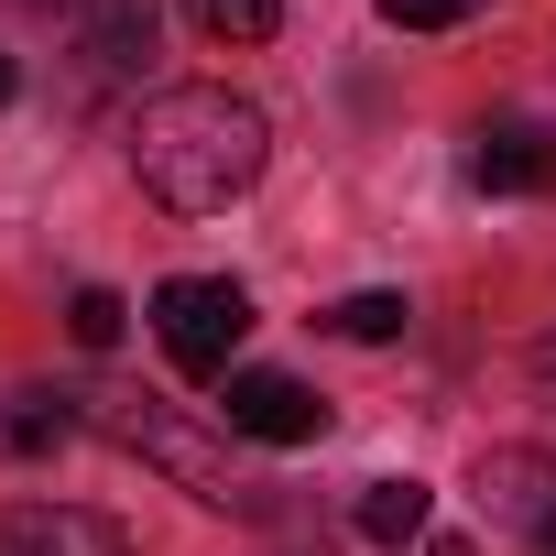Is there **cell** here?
<instances>
[{
  "instance_id": "6da1fadb",
  "label": "cell",
  "mask_w": 556,
  "mask_h": 556,
  "mask_svg": "<svg viewBox=\"0 0 556 556\" xmlns=\"http://www.w3.org/2000/svg\"><path fill=\"white\" fill-rule=\"evenodd\" d=\"M262 164H273V121L229 88H153L131 110V175L175 218H218L229 197L262 186Z\"/></svg>"
},
{
  "instance_id": "7a4b0ae2",
  "label": "cell",
  "mask_w": 556,
  "mask_h": 556,
  "mask_svg": "<svg viewBox=\"0 0 556 556\" xmlns=\"http://www.w3.org/2000/svg\"><path fill=\"white\" fill-rule=\"evenodd\" d=\"M153 339H164V361L186 382H218L229 350L251 339V295L229 285V273H175V285L153 295Z\"/></svg>"
},
{
  "instance_id": "3957f363",
  "label": "cell",
  "mask_w": 556,
  "mask_h": 556,
  "mask_svg": "<svg viewBox=\"0 0 556 556\" xmlns=\"http://www.w3.org/2000/svg\"><path fill=\"white\" fill-rule=\"evenodd\" d=\"M110 437H121L131 458H153L175 491H197V502H240V469H229V447H218V437H197L186 415H164V404H121V415H110Z\"/></svg>"
},
{
  "instance_id": "277c9868",
  "label": "cell",
  "mask_w": 556,
  "mask_h": 556,
  "mask_svg": "<svg viewBox=\"0 0 556 556\" xmlns=\"http://www.w3.org/2000/svg\"><path fill=\"white\" fill-rule=\"evenodd\" d=\"M229 437H262V447H306V437H328V404L295 382V371H229Z\"/></svg>"
},
{
  "instance_id": "5b68a950",
  "label": "cell",
  "mask_w": 556,
  "mask_h": 556,
  "mask_svg": "<svg viewBox=\"0 0 556 556\" xmlns=\"http://www.w3.org/2000/svg\"><path fill=\"white\" fill-rule=\"evenodd\" d=\"M0 556H131V534L88 502H12L0 513Z\"/></svg>"
},
{
  "instance_id": "8992f818",
  "label": "cell",
  "mask_w": 556,
  "mask_h": 556,
  "mask_svg": "<svg viewBox=\"0 0 556 556\" xmlns=\"http://www.w3.org/2000/svg\"><path fill=\"white\" fill-rule=\"evenodd\" d=\"M469 480H480L491 523H523V534H534V523L556 513V458H545V447H480Z\"/></svg>"
},
{
  "instance_id": "52a82bcc",
  "label": "cell",
  "mask_w": 556,
  "mask_h": 556,
  "mask_svg": "<svg viewBox=\"0 0 556 556\" xmlns=\"http://www.w3.org/2000/svg\"><path fill=\"white\" fill-rule=\"evenodd\" d=\"M469 175H480L491 197H545V186H556V131H545V121H491L480 153H469Z\"/></svg>"
},
{
  "instance_id": "ba28073f",
  "label": "cell",
  "mask_w": 556,
  "mask_h": 556,
  "mask_svg": "<svg viewBox=\"0 0 556 556\" xmlns=\"http://www.w3.org/2000/svg\"><path fill=\"white\" fill-rule=\"evenodd\" d=\"M77 437V393H12V415H0V447L12 458H45Z\"/></svg>"
},
{
  "instance_id": "9c48e42d",
  "label": "cell",
  "mask_w": 556,
  "mask_h": 556,
  "mask_svg": "<svg viewBox=\"0 0 556 556\" xmlns=\"http://www.w3.org/2000/svg\"><path fill=\"white\" fill-rule=\"evenodd\" d=\"M350 523H361V545H415L426 534V480H371Z\"/></svg>"
},
{
  "instance_id": "30bf717a",
  "label": "cell",
  "mask_w": 556,
  "mask_h": 556,
  "mask_svg": "<svg viewBox=\"0 0 556 556\" xmlns=\"http://www.w3.org/2000/svg\"><path fill=\"white\" fill-rule=\"evenodd\" d=\"M197 23L218 45H273V34H285V0H197Z\"/></svg>"
},
{
  "instance_id": "8fae6325",
  "label": "cell",
  "mask_w": 556,
  "mask_h": 556,
  "mask_svg": "<svg viewBox=\"0 0 556 556\" xmlns=\"http://www.w3.org/2000/svg\"><path fill=\"white\" fill-rule=\"evenodd\" d=\"M328 328H339V339H404V328H415V306L371 285V295H339V306H328Z\"/></svg>"
},
{
  "instance_id": "7c38bea8",
  "label": "cell",
  "mask_w": 556,
  "mask_h": 556,
  "mask_svg": "<svg viewBox=\"0 0 556 556\" xmlns=\"http://www.w3.org/2000/svg\"><path fill=\"white\" fill-rule=\"evenodd\" d=\"M121 317H131V306H121L110 285H88V295L66 306V328H77V350H110V339H121Z\"/></svg>"
},
{
  "instance_id": "4fadbf2b",
  "label": "cell",
  "mask_w": 556,
  "mask_h": 556,
  "mask_svg": "<svg viewBox=\"0 0 556 556\" xmlns=\"http://www.w3.org/2000/svg\"><path fill=\"white\" fill-rule=\"evenodd\" d=\"M382 23H404V34H447V23H469V0H382Z\"/></svg>"
},
{
  "instance_id": "5bb4252c",
  "label": "cell",
  "mask_w": 556,
  "mask_h": 556,
  "mask_svg": "<svg viewBox=\"0 0 556 556\" xmlns=\"http://www.w3.org/2000/svg\"><path fill=\"white\" fill-rule=\"evenodd\" d=\"M23 12H55V23H77V34H88V23H110V12H131V0H23Z\"/></svg>"
},
{
  "instance_id": "9a60e30c",
  "label": "cell",
  "mask_w": 556,
  "mask_h": 556,
  "mask_svg": "<svg viewBox=\"0 0 556 556\" xmlns=\"http://www.w3.org/2000/svg\"><path fill=\"white\" fill-rule=\"evenodd\" d=\"M534 393H545V404H556V328H545V339H534Z\"/></svg>"
},
{
  "instance_id": "2e32d148",
  "label": "cell",
  "mask_w": 556,
  "mask_h": 556,
  "mask_svg": "<svg viewBox=\"0 0 556 556\" xmlns=\"http://www.w3.org/2000/svg\"><path fill=\"white\" fill-rule=\"evenodd\" d=\"M12 88H23V66H12V55H0V110H12Z\"/></svg>"
},
{
  "instance_id": "e0dca14e",
  "label": "cell",
  "mask_w": 556,
  "mask_h": 556,
  "mask_svg": "<svg viewBox=\"0 0 556 556\" xmlns=\"http://www.w3.org/2000/svg\"><path fill=\"white\" fill-rule=\"evenodd\" d=\"M534 556H556V513H545V523H534Z\"/></svg>"
},
{
  "instance_id": "ac0fdd59",
  "label": "cell",
  "mask_w": 556,
  "mask_h": 556,
  "mask_svg": "<svg viewBox=\"0 0 556 556\" xmlns=\"http://www.w3.org/2000/svg\"><path fill=\"white\" fill-rule=\"evenodd\" d=\"M426 556H469V545H458V534H437V545H426Z\"/></svg>"
}]
</instances>
